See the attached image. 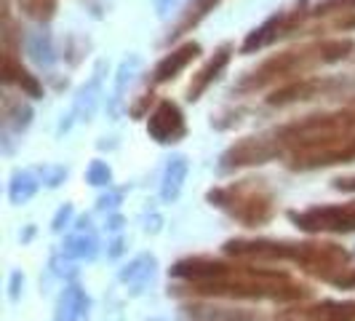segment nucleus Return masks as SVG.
I'll list each match as a JSON object with an SVG mask.
<instances>
[{
	"label": "nucleus",
	"instance_id": "1",
	"mask_svg": "<svg viewBox=\"0 0 355 321\" xmlns=\"http://www.w3.org/2000/svg\"><path fill=\"white\" fill-rule=\"evenodd\" d=\"M355 51V40L350 38H323L315 43H304L300 49H288L275 56L265 59L254 72H249L238 89L254 91V89H265L270 83H278V81H300L304 72L315 70L320 65H334L347 59Z\"/></svg>",
	"mask_w": 355,
	"mask_h": 321
},
{
	"label": "nucleus",
	"instance_id": "2",
	"mask_svg": "<svg viewBox=\"0 0 355 321\" xmlns=\"http://www.w3.org/2000/svg\"><path fill=\"white\" fill-rule=\"evenodd\" d=\"M187 289L190 295H203V297H243V300H281V303L307 297V286L297 284L284 270L241 265H235L222 279L187 284Z\"/></svg>",
	"mask_w": 355,
	"mask_h": 321
},
{
	"label": "nucleus",
	"instance_id": "3",
	"mask_svg": "<svg viewBox=\"0 0 355 321\" xmlns=\"http://www.w3.org/2000/svg\"><path fill=\"white\" fill-rule=\"evenodd\" d=\"M206 198L211 206L227 212L232 220L243 222L246 228L265 225L275 214V198L262 179H241L227 188H214Z\"/></svg>",
	"mask_w": 355,
	"mask_h": 321
},
{
	"label": "nucleus",
	"instance_id": "4",
	"mask_svg": "<svg viewBox=\"0 0 355 321\" xmlns=\"http://www.w3.org/2000/svg\"><path fill=\"white\" fill-rule=\"evenodd\" d=\"M288 220L304 233H355V201L288 212Z\"/></svg>",
	"mask_w": 355,
	"mask_h": 321
},
{
	"label": "nucleus",
	"instance_id": "5",
	"mask_svg": "<svg viewBox=\"0 0 355 321\" xmlns=\"http://www.w3.org/2000/svg\"><path fill=\"white\" fill-rule=\"evenodd\" d=\"M347 263H350V252L342 249L339 244H331V241H302L300 244L297 265L323 281L339 279L347 270Z\"/></svg>",
	"mask_w": 355,
	"mask_h": 321
},
{
	"label": "nucleus",
	"instance_id": "6",
	"mask_svg": "<svg viewBox=\"0 0 355 321\" xmlns=\"http://www.w3.org/2000/svg\"><path fill=\"white\" fill-rule=\"evenodd\" d=\"M288 166L294 172H310V169H323V166H334V163H350L355 160V131L353 134H342L334 140H326L313 147H304L288 156Z\"/></svg>",
	"mask_w": 355,
	"mask_h": 321
},
{
	"label": "nucleus",
	"instance_id": "7",
	"mask_svg": "<svg viewBox=\"0 0 355 321\" xmlns=\"http://www.w3.org/2000/svg\"><path fill=\"white\" fill-rule=\"evenodd\" d=\"M284 153L281 142L275 140V134H259V137H243L238 142L225 150L222 156V169H243V166H262L267 160L278 158Z\"/></svg>",
	"mask_w": 355,
	"mask_h": 321
},
{
	"label": "nucleus",
	"instance_id": "8",
	"mask_svg": "<svg viewBox=\"0 0 355 321\" xmlns=\"http://www.w3.org/2000/svg\"><path fill=\"white\" fill-rule=\"evenodd\" d=\"M225 254L241 260H262V263H297L300 244L297 241H272V238H230Z\"/></svg>",
	"mask_w": 355,
	"mask_h": 321
},
{
	"label": "nucleus",
	"instance_id": "9",
	"mask_svg": "<svg viewBox=\"0 0 355 321\" xmlns=\"http://www.w3.org/2000/svg\"><path fill=\"white\" fill-rule=\"evenodd\" d=\"M147 134L158 145H174L187 137V124H184V115L177 102L160 99L158 107L147 118Z\"/></svg>",
	"mask_w": 355,
	"mask_h": 321
},
{
	"label": "nucleus",
	"instance_id": "10",
	"mask_svg": "<svg viewBox=\"0 0 355 321\" xmlns=\"http://www.w3.org/2000/svg\"><path fill=\"white\" fill-rule=\"evenodd\" d=\"M275 321H355V300H323L304 308H291L275 316Z\"/></svg>",
	"mask_w": 355,
	"mask_h": 321
},
{
	"label": "nucleus",
	"instance_id": "11",
	"mask_svg": "<svg viewBox=\"0 0 355 321\" xmlns=\"http://www.w3.org/2000/svg\"><path fill=\"white\" fill-rule=\"evenodd\" d=\"M334 86H337V81H331V78H300V81L284 83L281 89L272 91L267 97V105L284 107L294 105V102H304V99H313L323 91H331Z\"/></svg>",
	"mask_w": 355,
	"mask_h": 321
},
{
	"label": "nucleus",
	"instance_id": "12",
	"mask_svg": "<svg viewBox=\"0 0 355 321\" xmlns=\"http://www.w3.org/2000/svg\"><path fill=\"white\" fill-rule=\"evenodd\" d=\"M232 268L235 265L222 263V260H214V257H184V260L174 263L171 276L174 279H184L190 284H203V281H214V279L227 276Z\"/></svg>",
	"mask_w": 355,
	"mask_h": 321
},
{
	"label": "nucleus",
	"instance_id": "13",
	"mask_svg": "<svg viewBox=\"0 0 355 321\" xmlns=\"http://www.w3.org/2000/svg\"><path fill=\"white\" fill-rule=\"evenodd\" d=\"M232 51H235L232 43H222V46L214 51L211 59L193 75V81H190V86H187V99H190V102H198V99L206 94V89L225 72V67L230 65V59H232Z\"/></svg>",
	"mask_w": 355,
	"mask_h": 321
},
{
	"label": "nucleus",
	"instance_id": "14",
	"mask_svg": "<svg viewBox=\"0 0 355 321\" xmlns=\"http://www.w3.org/2000/svg\"><path fill=\"white\" fill-rule=\"evenodd\" d=\"M200 56V43L198 40H187V43H182L179 49H174L171 54H166L163 59H160L158 65H155V70H153V83H168V81H174L179 72L187 70V65Z\"/></svg>",
	"mask_w": 355,
	"mask_h": 321
},
{
	"label": "nucleus",
	"instance_id": "15",
	"mask_svg": "<svg viewBox=\"0 0 355 321\" xmlns=\"http://www.w3.org/2000/svg\"><path fill=\"white\" fill-rule=\"evenodd\" d=\"M91 316V297L78 284L64 286L59 305H56V316L53 321H89Z\"/></svg>",
	"mask_w": 355,
	"mask_h": 321
},
{
	"label": "nucleus",
	"instance_id": "16",
	"mask_svg": "<svg viewBox=\"0 0 355 321\" xmlns=\"http://www.w3.org/2000/svg\"><path fill=\"white\" fill-rule=\"evenodd\" d=\"M190 321H265L257 311L246 308H216V305H187L184 308Z\"/></svg>",
	"mask_w": 355,
	"mask_h": 321
},
{
	"label": "nucleus",
	"instance_id": "17",
	"mask_svg": "<svg viewBox=\"0 0 355 321\" xmlns=\"http://www.w3.org/2000/svg\"><path fill=\"white\" fill-rule=\"evenodd\" d=\"M0 75H3L6 83H17L27 97H33V99H40V97H43L40 81H37L33 72H27L21 67V62L14 59V54H8V51L3 54V70H0Z\"/></svg>",
	"mask_w": 355,
	"mask_h": 321
},
{
	"label": "nucleus",
	"instance_id": "18",
	"mask_svg": "<svg viewBox=\"0 0 355 321\" xmlns=\"http://www.w3.org/2000/svg\"><path fill=\"white\" fill-rule=\"evenodd\" d=\"M284 24H286V14H272V17L265 19L257 30H251L249 38H246L243 46H241V51L254 54V51H259V49H265V46H270L272 40H278V38L284 35Z\"/></svg>",
	"mask_w": 355,
	"mask_h": 321
},
{
	"label": "nucleus",
	"instance_id": "19",
	"mask_svg": "<svg viewBox=\"0 0 355 321\" xmlns=\"http://www.w3.org/2000/svg\"><path fill=\"white\" fill-rule=\"evenodd\" d=\"M190 172V160L184 156H174V158L166 163V172H163V182H160V198L166 204L177 201L182 188H184V179Z\"/></svg>",
	"mask_w": 355,
	"mask_h": 321
},
{
	"label": "nucleus",
	"instance_id": "20",
	"mask_svg": "<svg viewBox=\"0 0 355 321\" xmlns=\"http://www.w3.org/2000/svg\"><path fill=\"white\" fill-rule=\"evenodd\" d=\"M153 276H155V257L153 254H142L121 270V281L128 284L131 295H142V289L153 281Z\"/></svg>",
	"mask_w": 355,
	"mask_h": 321
},
{
	"label": "nucleus",
	"instance_id": "21",
	"mask_svg": "<svg viewBox=\"0 0 355 321\" xmlns=\"http://www.w3.org/2000/svg\"><path fill=\"white\" fill-rule=\"evenodd\" d=\"M102 72H105V65H96L94 78H91L89 83L78 91V97H75L72 113H75L80 121H89L91 115H94V110H96V105H99V97H102Z\"/></svg>",
	"mask_w": 355,
	"mask_h": 321
},
{
	"label": "nucleus",
	"instance_id": "22",
	"mask_svg": "<svg viewBox=\"0 0 355 321\" xmlns=\"http://www.w3.org/2000/svg\"><path fill=\"white\" fill-rule=\"evenodd\" d=\"M142 70V56L139 54H131L125 56L118 67V75H115V89H112V99H110V115L118 118L121 113V99H123L125 86H131V81L137 78V72Z\"/></svg>",
	"mask_w": 355,
	"mask_h": 321
},
{
	"label": "nucleus",
	"instance_id": "23",
	"mask_svg": "<svg viewBox=\"0 0 355 321\" xmlns=\"http://www.w3.org/2000/svg\"><path fill=\"white\" fill-rule=\"evenodd\" d=\"M96 252H99V241L91 231H80L62 244V254L67 260H94Z\"/></svg>",
	"mask_w": 355,
	"mask_h": 321
},
{
	"label": "nucleus",
	"instance_id": "24",
	"mask_svg": "<svg viewBox=\"0 0 355 321\" xmlns=\"http://www.w3.org/2000/svg\"><path fill=\"white\" fill-rule=\"evenodd\" d=\"M37 177L33 172H27V169H21V172H14V177H11V185H8V198H11V204H27L30 198L37 193Z\"/></svg>",
	"mask_w": 355,
	"mask_h": 321
},
{
	"label": "nucleus",
	"instance_id": "25",
	"mask_svg": "<svg viewBox=\"0 0 355 321\" xmlns=\"http://www.w3.org/2000/svg\"><path fill=\"white\" fill-rule=\"evenodd\" d=\"M216 3H219V0H193V3L187 6V11H184L182 22L177 24V30L171 33V38H182L190 27L200 24V22L214 11V6H216Z\"/></svg>",
	"mask_w": 355,
	"mask_h": 321
},
{
	"label": "nucleus",
	"instance_id": "26",
	"mask_svg": "<svg viewBox=\"0 0 355 321\" xmlns=\"http://www.w3.org/2000/svg\"><path fill=\"white\" fill-rule=\"evenodd\" d=\"M3 118H6V124L11 126L14 131H24V129L30 126V118H33V107L24 105V102H11V99H6V102H3Z\"/></svg>",
	"mask_w": 355,
	"mask_h": 321
},
{
	"label": "nucleus",
	"instance_id": "27",
	"mask_svg": "<svg viewBox=\"0 0 355 321\" xmlns=\"http://www.w3.org/2000/svg\"><path fill=\"white\" fill-rule=\"evenodd\" d=\"M27 54L35 59L37 65H43V67L53 65V59H56L53 46H51V38L46 35V33H35V35H30V40H27Z\"/></svg>",
	"mask_w": 355,
	"mask_h": 321
},
{
	"label": "nucleus",
	"instance_id": "28",
	"mask_svg": "<svg viewBox=\"0 0 355 321\" xmlns=\"http://www.w3.org/2000/svg\"><path fill=\"white\" fill-rule=\"evenodd\" d=\"M21 11L30 19H37V22H49V19L56 14V6L59 0H19Z\"/></svg>",
	"mask_w": 355,
	"mask_h": 321
},
{
	"label": "nucleus",
	"instance_id": "29",
	"mask_svg": "<svg viewBox=\"0 0 355 321\" xmlns=\"http://www.w3.org/2000/svg\"><path fill=\"white\" fill-rule=\"evenodd\" d=\"M86 179H89V185H94V188H110L112 172H110V166H107L105 160H91Z\"/></svg>",
	"mask_w": 355,
	"mask_h": 321
},
{
	"label": "nucleus",
	"instance_id": "30",
	"mask_svg": "<svg viewBox=\"0 0 355 321\" xmlns=\"http://www.w3.org/2000/svg\"><path fill=\"white\" fill-rule=\"evenodd\" d=\"M355 0H320L313 6V17H326V14H334V11H353Z\"/></svg>",
	"mask_w": 355,
	"mask_h": 321
},
{
	"label": "nucleus",
	"instance_id": "31",
	"mask_svg": "<svg viewBox=\"0 0 355 321\" xmlns=\"http://www.w3.org/2000/svg\"><path fill=\"white\" fill-rule=\"evenodd\" d=\"M72 214H75V209H72V204H64L59 212H56V217H53V222H51V231L53 233H62L67 225H70V220H72Z\"/></svg>",
	"mask_w": 355,
	"mask_h": 321
},
{
	"label": "nucleus",
	"instance_id": "32",
	"mask_svg": "<svg viewBox=\"0 0 355 321\" xmlns=\"http://www.w3.org/2000/svg\"><path fill=\"white\" fill-rule=\"evenodd\" d=\"M64 179H67V169H64V166H56V169H49L46 185H49V188H59Z\"/></svg>",
	"mask_w": 355,
	"mask_h": 321
},
{
	"label": "nucleus",
	"instance_id": "33",
	"mask_svg": "<svg viewBox=\"0 0 355 321\" xmlns=\"http://www.w3.org/2000/svg\"><path fill=\"white\" fill-rule=\"evenodd\" d=\"M331 284L342 286V289H355V268H350V270H345L339 279H334Z\"/></svg>",
	"mask_w": 355,
	"mask_h": 321
},
{
	"label": "nucleus",
	"instance_id": "34",
	"mask_svg": "<svg viewBox=\"0 0 355 321\" xmlns=\"http://www.w3.org/2000/svg\"><path fill=\"white\" fill-rule=\"evenodd\" d=\"M150 102H153V94H142V99H139V102H137V105L131 107V110H128V113H131V115H134V118H142L144 113H147V105H150Z\"/></svg>",
	"mask_w": 355,
	"mask_h": 321
},
{
	"label": "nucleus",
	"instance_id": "35",
	"mask_svg": "<svg viewBox=\"0 0 355 321\" xmlns=\"http://www.w3.org/2000/svg\"><path fill=\"white\" fill-rule=\"evenodd\" d=\"M21 284H24V276H21L19 270H14V273H11V286H8V289H11V292H8V295H11V300H19Z\"/></svg>",
	"mask_w": 355,
	"mask_h": 321
},
{
	"label": "nucleus",
	"instance_id": "36",
	"mask_svg": "<svg viewBox=\"0 0 355 321\" xmlns=\"http://www.w3.org/2000/svg\"><path fill=\"white\" fill-rule=\"evenodd\" d=\"M334 190H342V193H355V177L334 179Z\"/></svg>",
	"mask_w": 355,
	"mask_h": 321
},
{
	"label": "nucleus",
	"instance_id": "37",
	"mask_svg": "<svg viewBox=\"0 0 355 321\" xmlns=\"http://www.w3.org/2000/svg\"><path fill=\"white\" fill-rule=\"evenodd\" d=\"M118 198H121V193H115V196H102L99 198V209H110V206H115V204H118Z\"/></svg>",
	"mask_w": 355,
	"mask_h": 321
},
{
	"label": "nucleus",
	"instance_id": "38",
	"mask_svg": "<svg viewBox=\"0 0 355 321\" xmlns=\"http://www.w3.org/2000/svg\"><path fill=\"white\" fill-rule=\"evenodd\" d=\"M121 252H123V241H121V238H118V241H115V244H112V249H110V257H118V254H121Z\"/></svg>",
	"mask_w": 355,
	"mask_h": 321
},
{
	"label": "nucleus",
	"instance_id": "39",
	"mask_svg": "<svg viewBox=\"0 0 355 321\" xmlns=\"http://www.w3.org/2000/svg\"><path fill=\"white\" fill-rule=\"evenodd\" d=\"M118 228H121V217H112L110 220V231H118Z\"/></svg>",
	"mask_w": 355,
	"mask_h": 321
}]
</instances>
